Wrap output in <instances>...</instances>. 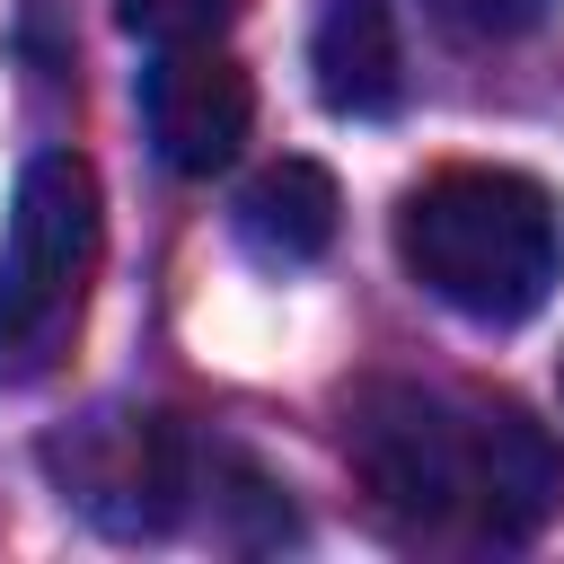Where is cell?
<instances>
[{
    "instance_id": "277c9868",
    "label": "cell",
    "mask_w": 564,
    "mask_h": 564,
    "mask_svg": "<svg viewBox=\"0 0 564 564\" xmlns=\"http://www.w3.org/2000/svg\"><path fill=\"white\" fill-rule=\"evenodd\" d=\"M44 467H53L62 502L79 520H97L106 538H159V529H176V511L194 494L185 432L141 405H88L70 432L44 441Z\"/></svg>"
},
{
    "instance_id": "9c48e42d",
    "label": "cell",
    "mask_w": 564,
    "mask_h": 564,
    "mask_svg": "<svg viewBox=\"0 0 564 564\" xmlns=\"http://www.w3.org/2000/svg\"><path fill=\"white\" fill-rule=\"evenodd\" d=\"M115 18L150 44H203L238 18V0H115Z\"/></svg>"
},
{
    "instance_id": "8992f818",
    "label": "cell",
    "mask_w": 564,
    "mask_h": 564,
    "mask_svg": "<svg viewBox=\"0 0 564 564\" xmlns=\"http://www.w3.org/2000/svg\"><path fill=\"white\" fill-rule=\"evenodd\" d=\"M308 79H317V106L326 115H397L405 97V44H397V18L388 0H326L317 26H308Z\"/></svg>"
},
{
    "instance_id": "7a4b0ae2",
    "label": "cell",
    "mask_w": 564,
    "mask_h": 564,
    "mask_svg": "<svg viewBox=\"0 0 564 564\" xmlns=\"http://www.w3.org/2000/svg\"><path fill=\"white\" fill-rule=\"evenodd\" d=\"M97 256H106L97 167L79 150H35L0 229V388H26L70 352Z\"/></svg>"
},
{
    "instance_id": "6da1fadb",
    "label": "cell",
    "mask_w": 564,
    "mask_h": 564,
    "mask_svg": "<svg viewBox=\"0 0 564 564\" xmlns=\"http://www.w3.org/2000/svg\"><path fill=\"white\" fill-rule=\"evenodd\" d=\"M397 264L476 326H520L564 282V212L520 167H441L397 203Z\"/></svg>"
},
{
    "instance_id": "52a82bcc",
    "label": "cell",
    "mask_w": 564,
    "mask_h": 564,
    "mask_svg": "<svg viewBox=\"0 0 564 564\" xmlns=\"http://www.w3.org/2000/svg\"><path fill=\"white\" fill-rule=\"evenodd\" d=\"M564 502V449L520 405H485V458H476V529L485 538H538Z\"/></svg>"
},
{
    "instance_id": "5b68a950",
    "label": "cell",
    "mask_w": 564,
    "mask_h": 564,
    "mask_svg": "<svg viewBox=\"0 0 564 564\" xmlns=\"http://www.w3.org/2000/svg\"><path fill=\"white\" fill-rule=\"evenodd\" d=\"M141 132H150L159 167L220 176L256 132V79L212 35L203 44H159V62L141 70Z\"/></svg>"
},
{
    "instance_id": "3957f363",
    "label": "cell",
    "mask_w": 564,
    "mask_h": 564,
    "mask_svg": "<svg viewBox=\"0 0 564 564\" xmlns=\"http://www.w3.org/2000/svg\"><path fill=\"white\" fill-rule=\"evenodd\" d=\"M344 449L352 476L370 485V502L405 529H441V520H476V458H485V405H449L432 388L405 379H370L344 414Z\"/></svg>"
},
{
    "instance_id": "ba28073f",
    "label": "cell",
    "mask_w": 564,
    "mask_h": 564,
    "mask_svg": "<svg viewBox=\"0 0 564 564\" xmlns=\"http://www.w3.org/2000/svg\"><path fill=\"white\" fill-rule=\"evenodd\" d=\"M238 247L256 264H317L335 247V220H344V194L317 159H273L264 176H247L238 194Z\"/></svg>"
},
{
    "instance_id": "8fae6325",
    "label": "cell",
    "mask_w": 564,
    "mask_h": 564,
    "mask_svg": "<svg viewBox=\"0 0 564 564\" xmlns=\"http://www.w3.org/2000/svg\"><path fill=\"white\" fill-rule=\"evenodd\" d=\"M555 388H564V361H555Z\"/></svg>"
},
{
    "instance_id": "30bf717a",
    "label": "cell",
    "mask_w": 564,
    "mask_h": 564,
    "mask_svg": "<svg viewBox=\"0 0 564 564\" xmlns=\"http://www.w3.org/2000/svg\"><path fill=\"white\" fill-rule=\"evenodd\" d=\"M458 35H520V26H538L546 18V0H432Z\"/></svg>"
}]
</instances>
